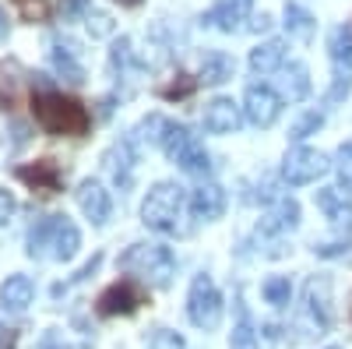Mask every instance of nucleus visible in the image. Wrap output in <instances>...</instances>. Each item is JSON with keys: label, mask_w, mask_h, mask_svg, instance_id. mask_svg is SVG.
Wrapping results in <instances>:
<instances>
[{"label": "nucleus", "mask_w": 352, "mask_h": 349, "mask_svg": "<svg viewBox=\"0 0 352 349\" xmlns=\"http://www.w3.org/2000/svg\"><path fill=\"white\" fill-rule=\"evenodd\" d=\"M282 61H285V43L282 39H268V43H261L257 50H250V67L257 74L282 71Z\"/></svg>", "instance_id": "23"}, {"label": "nucleus", "mask_w": 352, "mask_h": 349, "mask_svg": "<svg viewBox=\"0 0 352 349\" xmlns=\"http://www.w3.org/2000/svg\"><path fill=\"white\" fill-rule=\"evenodd\" d=\"M32 116L36 124L46 131V134H67V138H81L88 127H92V116H88V109L56 92V89H46V92H36L32 96Z\"/></svg>", "instance_id": "1"}, {"label": "nucleus", "mask_w": 352, "mask_h": 349, "mask_svg": "<svg viewBox=\"0 0 352 349\" xmlns=\"http://www.w3.org/2000/svg\"><path fill=\"white\" fill-rule=\"evenodd\" d=\"M331 349H338V346H331Z\"/></svg>", "instance_id": "46"}, {"label": "nucleus", "mask_w": 352, "mask_h": 349, "mask_svg": "<svg viewBox=\"0 0 352 349\" xmlns=\"http://www.w3.org/2000/svg\"><path fill=\"white\" fill-rule=\"evenodd\" d=\"M4 36H8V14L0 11V39H4Z\"/></svg>", "instance_id": "44"}, {"label": "nucleus", "mask_w": 352, "mask_h": 349, "mask_svg": "<svg viewBox=\"0 0 352 349\" xmlns=\"http://www.w3.org/2000/svg\"><path fill=\"white\" fill-rule=\"evenodd\" d=\"M314 254L317 257H345L349 254V244H317Z\"/></svg>", "instance_id": "38"}, {"label": "nucleus", "mask_w": 352, "mask_h": 349, "mask_svg": "<svg viewBox=\"0 0 352 349\" xmlns=\"http://www.w3.org/2000/svg\"><path fill=\"white\" fill-rule=\"evenodd\" d=\"M338 177H342V184L345 187H352V141H345L342 149H338Z\"/></svg>", "instance_id": "35"}, {"label": "nucleus", "mask_w": 352, "mask_h": 349, "mask_svg": "<svg viewBox=\"0 0 352 349\" xmlns=\"http://www.w3.org/2000/svg\"><path fill=\"white\" fill-rule=\"evenodd\" d=\"M74 198H78L81 212L88 215V222H92V226H102L109 219V212H113V198H109V191L99 180H81V187L74 191Z\"/></svg>", "instance_id": "12"}, {"label": "nucleus", "mask_w": 352, "mask_h": 349, "mask_svg": "<svg viewBox=\"0 0 352 349\" xmlns=\"http://www.w3.org/2000/svg\"><path fill=\"white\" fill-rule=\"evenodd\" d=\"M236 127H240V106L232 99L219 96L204 106V131L208 134H232Z\"/></svg>", "instance_id": "15"}, {"label": "nucleus", "mask_w": 352, "mask_h": 349, "mask_svg": "<svg viewBox=\"0 0 352 349\" xmlns=\"http://www.w3.org/2000/svg\"><path fill=\"white\" fill-rule=\"evenodd\" d=\"M187 317H190V325L204 328V332H212L219 328L222 321V297H219V289L208 275H197L190 282V297H187Z\"/></svg>", "instance_id": "6"}, {"label": "nucleus", "mask_w": 352, "mask_h": 349, "mask_svg": "<svg viewBox=\"0 0 352 349\" xmlns=\"http://www.w3.org/2000/svg\"><path fill=\"white\" fill-rule=\"evenodd\" d=\"M64 18H88V14H92V4H88V0H64Z\"/></svg>", "instance_id": "37"}, {"label": "nucleus", "mask_w": 352, "mask_h": 349, "mask_svg": "<svg viewBox=\"0 0 352 349\" xmlns=\"http://www.w3.org/2000/svg\"><path fill=\"white\" fill-rule=\"evenodd\" d=\"M14 177H18L21 184H28L32 191L53 194V191H60L64 173H60V166H56L53 159H39L36 166H18V169H14Z\"/></svg>", "instance_id": "14"}, {"label": "nucleus", "mask_w": 352, "mask_h": 349, "mask_svg": "<svg viewBox=\"0 0 352 349\" xmlns=\"http://www.w3.org/2000/svg\"><path fill=\"white\" fill-rule=\"evenodd\" d=\"M88 21V32H92L96 39H106V36H113V18L106 14V11H92L85 18Z\"/></svg>", "instance_id": "33"}, {"label": "nucleus", "mask_w": 352, "mask_h": 349, "mask_svg": "<svg viewBox=\"0 0 352 349\" xmlns=\"http://www.w3.org/2000/svg\"><path fill=\"white\" fill-rule=\"evenodd\" d=\"M28 81H32V74L25 71L21 61H14V56L0 61V103H4V109H14L21 103Z\"/></svg>", "instance_id": "13"}, {"label": "nucleus", "mask_w": 352, "mask_h": 349, "mask_svg": "<svg viewBox=\"0 0 352 349\" xmlns=\"http://www.w3.org/2000/svg\"><path fill=\"white\" fill-rule=\"evenodd\" d=\"M317 209L331 219V226L352 229V198H345V191H338V187L317 191Z\"/></svg>", "instance_id": "17"}, {"label": "nucleus", "mask_w": 352, "mask_h": 349, "mask_svg": "<svg viewBox=\"0 0 352 349\" xmlns=\"http://www.w3.org/2000/svg\"><path fill=\"white\" fill-rule=\"evenodd\" d=\"M194 89H197V78H190V74H180V78H176L173 85H162V89H159V96H162V99H187Z\"/></svg>", "instance_id": "30"}, {"label": "nucleus", "mask_w": 352, "mask_h": 349, "mask_svg": "<svg viewBox=\"0 0 352 349\" xmlns=\"http://www.w3.org/2000/svg\"><path fill=\"white\" fill-rule=\"evenodd\" d=\"M285 28H289V36L310 43L314 32H317V18L303 4H296V0H285Z\"/></svg>", "instance_id": "25"}, {"label": "nucleus", "mask_w": 352, "mask_h": 349, "mask_svg": "<svg viewBox=\"0 0 352 349\" xmlns=\"http://www.w3.org/2000/svg\"><path fill=\"white\" fill-rule=\"evenodd\" d=\"M243 21H250V0H219L215 8L204 11L201 25L208 28H219V32H243Z\"/></svg>", "instance_id": "11"}, {"label": "nucleus", "mask_w": 352, "mask_h": 349, "mask_svg": "<svg viewBox=\"0 0 352 349\" xmlns=\"http://www.w3.org/2000/svg\"><path fill=\"white\" fill-rule=\"evenodd\" d=\"M278 85H282V99L303 103L310 96V71H307V64H282Z\"/></svg>", "instance_id": "20"}, {"label": "nucleus", "mask_w": 352, "mask_h": 349, "mask_svg": "<svg viewBox=\"0 0 352 349\" xmlns=\"http://www.w3.org/2000/svg\"><path fill=\"white\" fill-rule=\"evenodd\" d=\"M190 212L204 222H212L226 212V191L219 184H201L194 194H190Z\"/></svg>", "instance_id": "18"}, {"label": "nucleus", "mask_w": 352, "mask_h": 349, "mask_svg": "<svg viewBox=\"0 0 352 349\" xmlns=\"http://www.w3.org/2000/svg\"><path fill=\"white\" fill-rule=\"evenodd\" d=\"M120 268L134 272L138 279L152 282V286H169V279L176 272V257L166 244H131L120 254Z\"/></svg>", "instance_id": "4"}, {"label": "nucleus", "mask_w": 352, "mask_h": 349, "mask_svg": "<svg viewBox=\"0 0 352 349\" xmlns=\"http://www.w3.org/2000/svg\"><path fill=\"white\" fill-rule=\"evenodd\" d=\"M18 4V11H21V18L25 21H46L50 18V0H14Z\"/></svg>", "instance_id": "31"}, {"label": "nucleus", "mask_w": 352, "mask_h": 349, "mask_svg": "<svg viewBox=\"0 0 352 349\" xmlns=\"http://www.w3.org/2000/svg\"><path fill=\"white\" fill-rule=\"evenodd\" d=\"M184 205H187V198H184V187H176L169 180L155 184L148 191V198H144V205H141V222L155 229V233H166V237H173V233H184Z\"/></svg>", "instance_id": "3"}, {"label": "nucleus", "mask_w": 352, "mask_h": 349, "mask_svg": "<svg viewBox=\"0 0 352 349\" xmlns=\"http://www.w3.org/2000/svg\"><path fill=\"white\" fill-rule=\"evenodd\" d=\"M261 293H264V300H268L272 307H285L292 300V282L285 275H272V279H264Z\"/></svg>", "instance_id": "27"}, {"label": "nucleus", "mask_w": 352, "mask_h": 349, "mask_svg": "<svg viewBox=\"0 0 352 349\" xmlns=\"http://www.w3.org/2000/svg\"><path fill=\"white\" fill-rule=\"evenodd\" d=\"M11 212H14V198H11V191L0 187V226L11 219Z\"/></svg>", "instance_id": "40"}, {"label": "nucleus", "mask_w": 352, "mask_h": 349, "mask_svg": "<svg viewBox=\"0 0 352 349\" xmlns=\"http://www.w3.org/2000/svg\"><path fill=\"white\" fill-rule=\"evenodd\" d=\"M328 50H331V61L342 67V71H352V25H338L331 39H328Z\"/></svg>", "instance_id": "26"}, {"label": "nucleus", "mask_w": 352, "mask_h": 349, "mask_svg": "<svg viewBox=\"0 0 352 349\" xmlns=\"http://www.w3.org/2000/svg\"><path fill=\"white\" fill-rule=\"evenodd\" d=\"M162 149H166L169 162H176L184 173H190V177H204V173L212 169V156L204 152V145H201L184 124H169Z\"/></svg>", "instance_id": "5"}, {"label": "nucleus", "mask_w": 352, "mask_h": 349, "mask_svg": "<svg viewBox=\"0 0 352 349\" xmlns=\"http://www.w3.org/2000/svg\"><path fill=\"white\" fill-rule=\"evenodd\" d=\"M166 131H169V120L166 116H159V113H152V116H144V120L138 124V131H134V141H166Z\"/></svg>", "instance_id": "28"}, {"label": "nucleus", "mask_w": 352, "mask_h": 349, "mask_svg": "<svg viewBox=\"0 0 352 349\" xmlns=\"http://www.w3.org/2000/svg\"><path fill=\"white\" fill-rule=\"evenodd\" d=\"M229 349H261L257 346V332L247 321H240L236 328H232V335H229Z\"/></svg>", "instance_id": "32"}, {"label": "nucleus", "mask_w": 352, "mask_h": 349, "mask_svg": "<svg viewBox=\"0 0 352 349\" xmlns=\"http://www.w3.org/2000/svg\"><path fill=\"white\" fill-rule=\"evenodd\" d=\"M99 265H102V254H92V261H85V265H81V268L71 275V282H81V279H88V275H92Z\"/></svg>", "instance_id": "39"}, {"label": "nucleus", "mask_w": 352, "mask_h": 349, "mask_svg": "<svg viewBox=\"0 0 352 349\" xmlns=\"http://www.w3.org/2000/svg\"><path fill=\"white\" fill-rule=\"evenodd\" d=\"M152 346H155V349H184V339L176 335V332H169V328H155Z\"/></svg>", "instance_id": "36"}, {"label": "nucleus", "mask_w": 352, "mask_h": 349, "mask_svg": "<svg viewBox=\"0 0 352 349\" xmlns=\"http://www.w3.org/2000/svg\"><path fill=\"white\" fill-rule=\"evenodd\" d=\"M120 8H141V0H116Z\"/></svg>", "instance_id": "45"}, {"label": "nucleus", "mask_w": 352, "mask_h": 349, "mask_svg": "<svg viewBox=\"0 0 352 349\" xmlns=\"http://www.w3.org/2000/svg\"><path fill=\"white\" fill-rule=\"evenodd\" d=\"M247 28H250V32H268V28H272V14H264V11H261V14H254Z\"/></svg>", "instance_id": "41"}, {"label": "nucleus", "mask_w": 352, "mask_h": 349, "mask_svg": "<svg viewBox=\"0 0 352 349\" xmlns=\"http://www.w3.org/2000/svg\"><path fill=\"white\" fill-rule=\"evenodd\" d=\"M320 127H324V116H320V113H303L300 120L289 127V138H292V141H303V138L317 134Z\"/></svg>", "instance_id": "29"}, {"label": "nucleus", "mask_w": 352, "mask_h": 349, "mask_svg": "<svg viewBox=\"0 0 352 349\" xmlns=\"http://www.w3.org/2000/svg\"><path fill=\"white\" fill-rule=\"evenodd\" d=\"M303 314L310 321V335H324L331 328V279L314 275L303 289Z\"/></svg>", "instance_id": "8"}, {"label": "nucleus", "mask_w": 352, "mask_h": 349, "mask_svg": "<svg viewBox=\"0 0 352 349\" xmlns=\"http://www.w3.org/2000/svg\"><path fill=\"white\" fill-rule=\"evenodd\" d=\"M81 247V233L67 215H46L28 229V257L71 261Z\"/></svg>", "instance_id": "2"}, {"label": "nucleus", "mask_w": 352, "mask_h": 349, "mask_svg": "<svg viewBox=\"0 0 352 349\" xmlns=\"http://www.w3.org/2000/svg\"><path fill=\"white\" fill-rule=\"evenodd\" d=\"M141 304H144V289L138 286V279H120L99 293L96 310L102 317H120V314H134Z\"/></svg>", "instance_id": "9"}, {"label": "nucleus", "mask_w": 352, "mask_h": 349, "mask_svg": "<svg viewBox=\"0 0 352 349\" xmlns=\"http://www.w3.org/2000/svg\"><path fill=\"white\" fill-rule=\"evenodd\" d=\"M106 169L109 177L116 180V187H131V169H134V152H131V141H120L113 145V149L106 152Z\"/></svg>", "instance_id": "21"}, {"label": "nucleus", "mask_w": 352, "mask_h": 349, "mask_svg": "<svg viewBox=\"0 0 352 349\" xmlns=\"http://www.w3.org/2000/svg\"><path fill=\"white\" fill-rule=\"evenodd\" d=\"M36 349H64V346L56 342V335H46V339H43V342H39Z\"/></svg>", "instance_id": "43"}, {"label": "nucleus", "mask_w": 352, "mask_h": 349, "mask_svg": "<svg viewBox=\"0 0 352 349\" xmlns=\"http://www.w3.org/2000/svg\"><path fill=\"white\" fill-rule=\"evenodd\" d=\"M232 71H236V64H232L229 53H204L197 85H222V81L232 78Z\"/></svg>", "instance_id": "24"}, {"label": "nucleus", "mask_w": 352, "mask_h": 349, "mask_svg": "<svg viewBox=\"0 0 352 349\" xmlns=\"http://www.w3.org/2000/svg\"><path fill=\"white\" fill-rule=\"evenodd\" d=\"M243 109L254 127H272L282 113V96L275 89H268V85H250L243 96Z\"/></svg>", "instance_id": "10"}, {"label": "nucleus", "mask_w": 352, "mask_h": 349, "mask_svg": "<svg viewBox=\"0 0 352 349\" xmlns=\"http://www.w3.org/2000/svg\"><path fill=\"white\" fill-rule=\"evenodd\" d=\"M328 169H331L328 156H324V152H317V149H303V145L289 149L285 159H282V177H285V184H292V187L314 184L317 177H324Z\"/></svg>", "instance_id": "7"}, {"label": "nucleus", "mask_w": 352, "mask_h": 349, "mask_svg": "<svg viewBox=\"0 0 352 349\" xmlns=\"http://www.w3.org/2000/svg\"><path fill=\"white\" fill-rule=\"evenodd\" d=\"M109 64H113V67H131V64H138V61H134V50H131V39H116V43H113Z\"/></svg>", "instance_id": "34"}, {"label": "nucleus", "mask_w": 352, "mask_h": 349, "mask_svg": "<svg viewBox=\"0 0 352 349\" xmlns=\"http://www.w3.org/2000/svg\"><path fill=\"white\" fill-rule=\"evenodd\" d=\"M300 222V205L292 198H278L275 209L261 219V233H285Z\"/></svg>", "instance_id": "22"}, {"label": "nucleus", "mask_w": 352, "mask_h": 349, "mask_svg": "<svg viewBox=\"0 0 352 349\" xmlns=\"http://www.w3.org/2000/svg\"><path fill=\"white\" fill-rule=\"evenodd\" d=\"M349 89H352V78H338V81H335V89H331V96H328V103H335V99L349 96Z\"/></svg>", "instance_id": "42"}, {"label": "nucleus", "mask_w": 352, "mask_h": 349, "mask_svg": "<svg viewBox=\"0 0 352 349\" xmlns=\"http://www.w3.org/2000/svg\"><path fill=\"white\" fill-rule=\"evenodd\" d=\"M32 297H36V286H32L28 275H8L4 286H0V304H4L8 310H14V314H21L28 304H32Z\"/></svg>", "instance_id": "19"}, {"label": "nucleus", "mask_w": 352, "mask_h": 349, "mask_svg": "<svg viewBox=\"0 0 352 349\" xmlns=\"http://www.w3.org/2000/svg\"><path fill=\"white\" fill-rule=\"evenodd\" d=\"M50 56H53V67L60 71L71 85H81V81H85L81 46H78L74 39H56V43H53V50H50Z\"/></svg>", "instance_id": "16"}]
</instances>
